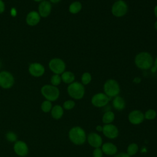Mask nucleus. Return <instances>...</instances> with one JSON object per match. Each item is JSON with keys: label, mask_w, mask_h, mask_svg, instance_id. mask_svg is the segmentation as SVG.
I'll return each instance as SVG.
<instances>
[{"label": "nucleus", "mask_w": 157, "mask_h": 157, "mask_svg": "<svg viewBox=\"0 0 157 157\" xmlns=\"http://www.w3.org/2000/svg\"><path fill=\"white\" fill-rule=\"evenodd\" d=\"M152 55L148 52H141L136 55L134 58V63L137 67L142 70L150 69L153 64Z\"/></svg>", "instance_id": "1"}, {"label": "nucleus", "mask_w": 157, "mask_h": 157, "mask_svg": "<svg viewBox=\"0 0 157 157\" xmlns=\"http://www.w3.org/2000/svg\"><path fill=\"white\" fill-rule=\"evenodd\" d=\"M68 136L70 141L77 145H83L86 140V134L85 130L78 126L71 128L69 131Z\"/></svg>", "instance_id": "2"}, {"label": "nucleus", "mask_w": 157, "mask_h": 157, "mask_svg": "<svg viewBox=\"0 0 157 157\" xmlns=\"http://www.w3.org/2000/svg\"><path fill=\"white\" fill-rule=\"evenodd\" d=\"M69 96L74 99L79 100L83 98L85 93V86L78 82H74L69 84L67 88Z\"/></svg>", "instance_id": "3"}, {"label": "nucleus", "mask_w": 157, "mask_h": 157, "mask_svg": "<svg viewBox=\"0 0 157 157\" xmlns=\"http://www.w3.org/2000/svg\"><path fill=\"white\" fill-rule=\"evenodd\" d=\"M104 93L110 98H114L120 93V86L118 82L113 78L107 80L103 85Z\"/></svg>", "instance_id": "4"}, {"label": "nucleus", "mask_w": 157, "mask_h": 157, "mask_svg": "<svg viewBox=\"0 0 157 157\" xmlns=\"http://www.w3.org/2000/svg\"><path fill=\"white\" fill-rule=\"evenodd\" d=\"M42 96L50 102L56 101L59 96V90L57 86L52 85H45L40 90Z\"/></svg>", "instance_id": "5"}, {"label": "nucleus", "mask_w": 157, "mask_h": 157, "mask_svg": "<svg viewBox=\"0 0 157 157\" xmlns=\"http://www.w3.org/2000/svg\"><path fill=\"white\" fill-rule=\"evenodd\" d=\"M128 10L127 3L123 0H117L112 5L111 12L112 15L117 18L124 16Z\"/></svg>", "instance_id": "6"}, {"label": "nucleus", "mask_w": 157, "mask_h": 157, "mask_svg": "<svg viewBox=\"0 0 157 157\" xmlns=\"http://www.w3.org/2000/svg\"><path fill=\"white\" fill-rule=\"evenodd\" d=\"M48 67L55 74L60 75L66 70V63L62 59L55 58L49 61Z\"/></svg>", "instance_id": "7"}, {"label": "nucleus", "mask_w": 157, "mask_h": 157, "mask_svg": "<svg viewBox=\"0 0 157 157\" xmlns=\"http://www.w3.org/2000/svg\"><path fill=\"white\" fill-rule=\"evenodd\" d=\"M110 99V98L104 93H98L92 96L91 102L93 106L101 108L107 105Z\"/></svg>", "instance_id": "8"}, {"label": "nucleus", "mask_w": 157, "mask_h": 157, "mask_svg": "<svg viewBox=\"0 0 157 157\" xmlns=\"http://www.w3.org/2000/svg\"><path fill=\"white\" fill-rule=\"evenodd\" d=\"M14 77L8 71H3L0 72V86L4 89L10 88L14 84Z\"/></svg>", "instance_id": "9"}, {"label": "nucleus", "mask_w": 157, "mask_h": 157, "mask_svg": "<svg viewBox=\"0 0 157 157\" xmlns=\"http://www.w3.org/2000/svg\"><path fill=\"white\" fill-rule=\"evenodd\" d=\"M104 136L110 139H116L119 134L118 128L113 124H107L102 126V131Z\"/></svg>", "instance_id": "10"}, {"label": "nucleus", "mask_w": 157, "mask_h": 157, "mask_svg": "<svg viewBox=\"0 0 157 157\" xmlns=\"http://www.w3.org/2000/svg\"><path fill=\"white\" fill-rule=\"evenodd\" d=\"M128 121L130 123L134 125L141 124L144 119V113L140 110H134L129 112L128 116Z\"/></svg>", "instance_id": "11"}, {"label": "nucleus", "mask_w": 157, "mask_h": 157, "mask_svg": "<svg viewBox=\"0 0 157 157\" xmlns=\"http://www.w3.org/2000/svg\"><path fill=\"white\" fill-rule=\"evenodd\" d=\"M86 140L88 144L94 148H99L102 145V137L97 132H92L88 134L86 136Z\"/></svg>", "instance_id": "12"}, {"label": "nucleus", "mask_w": 157, "mask_h": 157, "mask_svg": "<svg viewBox=\"0 0 157 157\" xmlns=\"http://www.w3.org/2000/svg\"><path fill=\"white\" fill-rule=\"evenodd\" d=\"M28 71L29 74L35 77H39L45 73L44 66L39 63H33L29 66Z\"/></svg>", "instance_id": "13"}, {"label": "nucleus", "mask_w": 157, "mask_h": 157, "mask_svg": "<svg viewBox=\"0 0 157 157\" xmlns=\"http://www.w3.org/2000/svg\"><path fill=\"white\" fill-rule=\"evenodd\" d=\"M52 8V6L50 1H42L38 6V13L41 17L46 18L50 14Z\"/></svg>", "instance_id": "14"}, {"label": "nucleus", "mask_w": 157, "mask_h": 157, "mask_svg": "<svg viewBox=\"0 0 157 157\" xmlns=\"http://www.w3.org/2000/svg\"><path fill=\"white\" fill-rule=\"evenodd\" d=\"M13 150L17 155L23 157L28 155L29 149L27 144L25 142L22 140H18L14 144Z\"/></svg>", "instance_id": "15"}, {"label": "nucleus", "mask_w": 157, "mask_h": 157, "mask_svg": "<svg viewBox=\"0 0 157 157\" xmlns=\"http://www.w3.org/2000/svg\"><path fill=\"white\" fill-rule=\"evenodd\" d=\"M101 147V150L106 155L109 156H114L116 153H117L118 148L112 142H105L102 144Z\"/></svg>", "instance_id": "16"}, {"label": "nucleus", "mask_w": 157, "mask_h": 157, "mask_svg": "<svg viewBox=\"0 0 157 157\" xmlns=\"http://www.w3.org/2000/svg\"><path fill=\"white\" fill-rule=\"evenodd\" d=\"M40 17H41L40 16L38 12L31 11L28 13L26 17V23L31 26H35L39 23L40 20Z\"/></svg>", "instance_id": "17"}, {"label": "nucleus", "mask_w": 157, "mask_h": 157, "mask_svg": "<svg viewBox=\"0 0 157 157\" xmlns=\"http://www.w3.org/2000/svg\"><path fill=\"white\" fill-rule=\"evenodd\" d=\"M112 105L115 110L121 111L125 108L126 102L124 99L121 96L118 95L113 98L112 101Z\"/></svg>", "instance_id": "18"}, {"label": "nucleus", "mask_w": 157, "mask_h": 157, "mask_svg": "<svg viewBox=\"0 0 157 157\" xmlns=\"http://www.w3.org/2000/svg\"><path fill=\"white\" fill-rule=\"evenodd\" d=\"M64 114L63 107L59 105H55L51 110L52 117L55 120L60 119Z\"/></svg>", "instance_id": "19"}, {"label": "nucleus", "mask_w": 157, "mask_h": 157, "mask_svg": "<svg viewBox=\"0 0 157 157\" xmlns=\"http://www.w3.org/2000/svg\"><path fill=\"white\" fill-rule=\"evenodd\" d=\"M61 80L67 84H70L74 82L75 77L73 72L71 71H64L61 75Z\"/></svg>", "instance_id": "20"}, {"label": "nucleus", "mask_w": 157, "mask_h": 157, "mask_svg": "<svg viewBox=\"0 0 157 157\" xmlns=\"http://www.w3.org/2000/svg\"><path fill=\"white\" fill-rule=\"evenodd\" d=\"M115 113L110 110L106 111L104 113L102 117V121L104 124H110L115 120Z\"/></svg>", "instance_id": "21"}, {"label": "nucleus", "mask_w": 157, "mask_h": 157, "mask_svg": "<svg viewBox=\"0 0 157 157\" xmlns=\"http://www.w3.org/2000/svg\"><path fill=\"white\" fill-rule=\"evenodd\" d=\"M82 9V4L80 1H75L72 2L69 6V11L72 14L79 13Z\"/></svg>", "instance_id": "22"}, {"label": "nucleus", "mask_w": 157, "mask_h": 157, "mask_svg": "<svg viewBox=\"0 0 157 157\" xmlns=\"http://www.w3.org/2000/svg\"><path fill=\"white\" fill-rule=\"evenodd\" d=\"M139 151V146L136 143H131L127 147L126 153L130 156L135 155Z\"/></svg>", "instance_id": "23"}, {"label": "nucleus", "mask_w": 157, "mask_h": 157, "mask_svg": "<svg viewBox=\"0 0 157 157\" xmlns=\"http://www.w3.org/2000/svg\"><path fill=\"white\" fill-rule=\"evenodd\" d=\"M92 80L91 74L88 72H85L81 76V83L85 86L88 85Z\"/></svg>", "instance_id": "24"}, {"label": "nucleus", "mask_w": 157, "mask_h": 157, "mask_svg": "<svg viewBox=\"0 0 157 157\" xmlns=\"http://www.w3.org/2000/svg\"><path fill=\"white\" fill-rule=\"evenodd\" d=\"M157 113L156 112L152 109H150L147 110L144 113L145 119L148 120H153L156 117Z\"/></svg>", "instance_id": "25"}, {"label": "nucleus", "mask_w": 157, "mask_h": 157, "mask_svg": "<svg viewBox=\"0 0 157 157\" xmlns=\"http://www.w3.org/2000/svg\"><path fill=\"white\" fill-rule=\"evenodd\" d=\"M52 109V102L48 100H45L42 102L41 104V109L44 112H45V113L49 112L50 111H51Z\"/></svg>", "instance_id": "26"}, {"label": "nucleus", "mask_w": 157, "mask_h": 157, "mask_svg": "<svg viewBox=\"0 0 157 157\" xmlns=\"http://www.w3.org/2000/svg\"><path fill=\"white\" fill-rule=\"evenodd\" d=\"M61 77L58 74H54L52 76L51 78H50V82L52 85L57 86L58 85H59L61 82Z\"/></svg>", "instance_id": "27"}, {"label": "nucleus", "mask_w": 157, "mask_h": 157, "mask_svg": "<svg viewBox=\"0 0 157 157\" xmlns=\"http://www.w3.org/2000/svg\"><path fill=\"white\" fill-rule=\"evenodd\" d=\"M75 105V102L74 101L69 99V100H67L66 101L63 105V107L64 109L67 110H70L74 108Z\"/></svg>", "instance_id": "28"}, {"label": "nucleus", "mask_w": 157, "mask_h": 157, "mask_svg": "<svg viewBox=\"0 0 157 157\" xmlns=\"http://www.w3.org/2000/svg\"><path fill=\"white\" fill-rule=\"evenodd\" d=\"M6 138L9 142H16L17 139V136L13 132L9 131V132H7L6 133Z\"/></svg>", "instance_id": "29"}, {"label": "nucleus", "mask_w": 157, "mask_h": 157, "mask_svg": "<svg viewBox=\"0 0 157 157\" xmlns=\"http://www.w3.org/2000/svg\"><path fill=\"white\" fill-rule=\"evenodd\" d=\"M103 152L101 148H95L93 151V157H102Z\"/></svg>", "instance_id": "30"}, {"label": "nucleus", "mask_w": 157, "mask_h": 157, "mask_svg": "<svg viewBox=\"0 0 157 157\" xmlns=\"http://www.w3.org/2000/svg\"><path fill=\"white\" fill-rule=\"evenodd\" d=\"M114 157H131V156L127 153L120 152L118 153H116L114 155Z\"/></svg>", "instance_id": "31"}, {"label": "nucleus", "mask_w": 157, "mask_h": 157, "mask_svg": "<svg viewBox=\"0 0 157 157\" xmlns=\"http://www.w3.org/2000/svg\"><path fill=\"white\" fill-rule=\"evenodd\" d=\"M5 10V4L2 0H0V14L3 13Z\"/></svg>", "instance_id": "32"}, {"label": "nucleus", "mask_w": 157, "mask_h": 157, "mask_svg": "<svg viewBox=\"0 0 157 157\" xmlns=\"http://www.w3.org/2000/svg\"><path fill=\"white\" fill-rule=\"evenodd\" d=\"M10 14H11V15L13 16V17L16 16V15H17V10H16V9H15V8H12V9H11Z\"/></svg>", "instance_id": "33"}, {"label": "nucleus", "mask_w": 157, "mask_h": 157, "mask_svg": "<svg viewBox=\"0 0 157 157\" xmlns=\"http://www.w3.org/2000/svg\"><path fill=\"white\" fill-rule=\"evenodd\" d=\"M140 80H141L140 78H139V77H135V78H134L133 82H134V83H139L140 82Z\"/></svg>", "instance_id": "34"}, {"label": "nucleus", "mask_w": 157, "mask_h": 157, "mask_svg": "<svg viewBox=\"0 0 157 157\" xmlns=\"http://www.w3.org/2000/svg\"><path fill=\"white\" fill-rule=\"evenodd\" d=\"M96 130L98 132H101L102 131V126L101 125H97L96 127Z\"/></svg>", "instance_id": "35"}, {"label": "nucleus", "mask_w": 157, "mask_h": 157, "mask_svg": "<svg viewBox=\"0 0 157 157\" xmlns=\"http://www.w3.org/2000/svg\"><path fill=\"white\" fill-rule=\"evenodd\" d=\"M153 12H154V15H155V17L157 18V5H156V6H155Z\"/></svg>", "instance_id": "36"}, {"label": "nucleus", "mask_w": 157, "mask_h": 157, "mask_svg": "<svg viewBox=\"0 0 157 157\" xmlns=\"http://www.w3.org/2000/svg\"><path fill=\"white\" fill-rule=\"evenodd\" d=\"M50 2L51 3H53V4H57L58 2H59L61 0H49Z\"/></svg>", "instance_id": "37"}, {"label": "nucleus", "mask_w": 157, "mask_h": 157, "mask_svg": "<svg viewBox=\"0 0 157 157\" xmlns=\"http://www.w3.org/2000/svg\"><path fill=\"white\" fill-rule=\"evenodd\" d=\"M150 69H151V71L152 72H155L157 71V69H156L154 66H153L150 68Z\"/></svg>", "instance_id": "38"}, {"label": "nucleus", "mask_w": 157, "mask_h": 157, "mask_svg": "<svg viewBox=\"0 0 157 157\" xmlns=\"http://www.w3.org/2000/svg\"><path fill=\"white\" fill-rule=\"evenodd\" d=\"M153 64H154V66L157 69V56L155 58V59L153 61Z\"/></svg>", "instance_id": "39"}, {"label": "nucleus", "mask_w": 157, "mask_h": 157, "mask_svg": "<svg viewBox=\"0 0 157 157\" xmlns=\"http://www.w3.org/2000/svg\"><path fill=\"white\" fill-rule=\"evenodd\" d=\"M154 28H155V29L157 31V20L155 22V23H154Z\"/></svg>", "instance_id": "40"}, {"label": "nucleus", "mask_w": 157, "mask_h": 157, "mask_svg": "<svg viewBox=\"0 0 157 157\" xmlns=\"http://www.w3.org/2000/svg\"><path fill=\"white\" fill-rule=\"evenodd\" d=\"M34 1H36V2H40V1H42V0H34Z\"/></svg>", "instance_id": "41"}, {"label": "nucleus", "mask_w": 157, "mask_h": 157, "mask_svg": "<svg viewBox=\"0 0 157 157\" xmlns=\"http://www.w3.org/2000/svg\"><path fill=\"white\" fill-rule=\"evenodd\" d=\"M115 1H117V0H115Z\"/></svg>", "instance_id": "42"}]
</instances>
